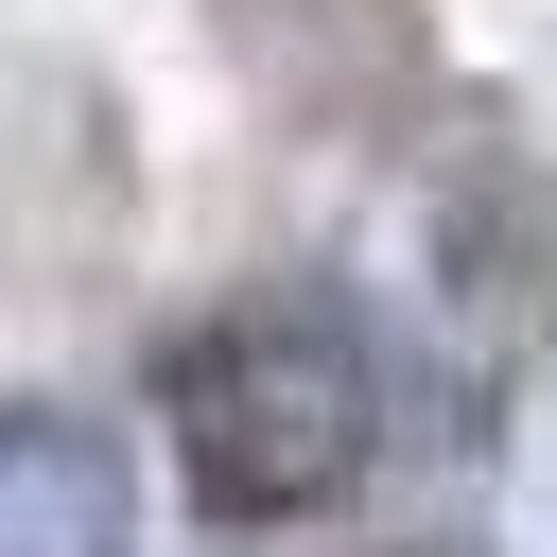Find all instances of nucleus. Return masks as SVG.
<instances>
[{"mask_svg":"<svg viewBox=\"0 0 557 557\" xmlns=\"http://www.w3.org/2000/svg\"><path fill=\"white\" fill-rule=\"evenodd\" d=\"M157 400H174V470H191L209 522H313L383 435V366H366L348 296H313V278H261V296L191 313Z\"/></svg>","mask_w":557,"mask_h":557,"instance_id":"f257e3e1","label":"nucleus"},{"mask_svg":"<svg viewBox=\"0 0 557 557\" xmlns=\"http://www.w3.org/2000/svg\"><path fill=\"white\" fill-rule=\"evenodd\" d=\"M0 557H139V470L104 418H0Z\"/></svg>","mask_w":557,"mask_h":557,"instance_id":"f03ea898","label":"nucleus"}]
</instances>
